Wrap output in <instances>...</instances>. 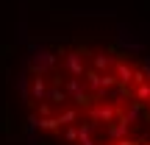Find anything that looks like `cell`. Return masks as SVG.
Instances as JSON below:
<instances>
[{
	"instance_id": "6da1fadb",
	"label": "cell",
	"mask_w": 150,
	"mask_h": 145,
	"mask_svg": "<svg viewBox=\"0 0 150 145\" xmlns=\"http://www.w3.org/2000/svg\"><path fill=\"white\" fill-rule=\"evenodd\" d=\"M64 70L33 78L45 129H64L67 145H150V70L125 53L59 50Z\"/></svg>"
}]
</instances>
